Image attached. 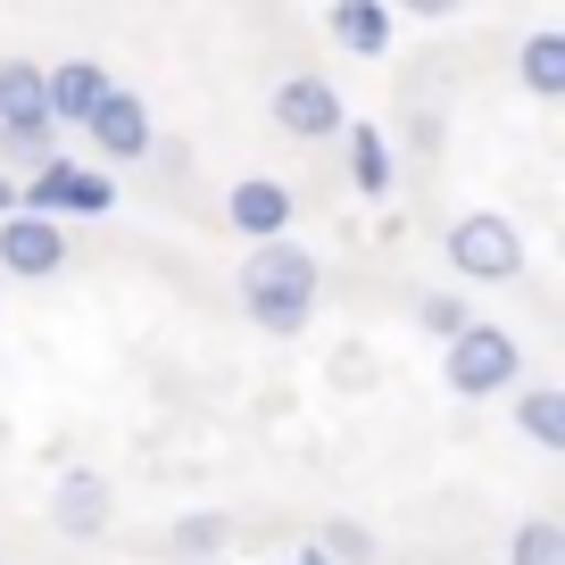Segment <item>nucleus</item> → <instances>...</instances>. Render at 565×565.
I'll list each match as a JSON object with an SVG mask.
<instances>
[{"label":"nucleus","mask_w":565,"mask_h":565,"mask_svg":"<svg viewBox=\"0 0 565 565\" xmlns=\"http://www.w3.org/2000/svg\"><path fill=\"white\" fill-rule=\"evenodd\" d=\"M242 300H317V258H308L291 233H282V242H258L242 258Z\"/></svg>","instance_id":"obj_3"},{"label":"nucleus","mask_w":565,"mask_h":565,"mask_svg":"<svg viewBox=\"0 0 565 565\" xmlns=\"http://www.w3.org/2000/svg\"><path fill=\"white\" fill-rule=\"evenodd\" d=\"M25 117H42V67L34 58H9L0 67V125H25Z\"/></svg>","instance_id":"obj_17"},{"label":"nucleus","mask_w":565,"mask_h":565,"mask_svg":"<svg viewBox=\"0 0 565 565\" xmlns=\"http://www.w3.org/2000/svg\"><path fill=\"white\" fill-rule=\"evenodd\" d=\"M249 308V324H258V333H308V317H317V300H242Z\"/></svg>","instance_id":"obj_19"},{"label":"nucleus","mask_w":565,"mask_h":565,"mask_svg":"<svg viewBox=\"0 0 565 565\" xmlns=\"http://www.w3.org/2000/svg\"><path fill=\"white\" fill-rule=\"evenodd\" d=\"M449 266H458L466 282H515L524 275V233L499 209H475V216L449 225Z\"/></svg>","instance_id":"obj_2"},{"label":"nucleus","mask_w":565,"mask_h":565,"mask_svg":"<svg viewBox=\"0 0 565 565\" xmlns=\"http://www.w3.org/2000/svg\"><path fill=\"white\" fill-rule=\"evenodd\" d=\"M0 216H18V183L9 175H0Z\"/></svg>","instance_id":"obj_23"},{"label":"nucleus","mask_w":565,"mask_h":565,"mask_svg":"<svg viewBox=\"0 0 565 565\" xmlns=\"http://www.w3.org/2000/svg\"><path fill=\"white\" fill-rule=\"evenodd\" d=\"M282 565H333V557H317V548H308V557H282Z\"/></svg>","instance_id":"obj_24"},{"label":"nucleus","mask_w":565,"mask_h":565,"mask_svg":"<svg viewBox=\"0 0 565 565\" xmlns=\"http://www.w3.org/2000/svg\"><path fill=\"white\" fill-rule=\"evenodd\" d=\"M108 67H92V58H67V67H42V117L51 125H84L92 108L108 100Z\"/></svg>","instance_id":"obj_9"},{"label":"nucleus","mask_w":565,"mask_h":565,"mask_svg":"<svg viewBox=\"0 0 565 565\" xmlns=\"http://www.w3.org/2000/svg\"><path fill=\"white\" fill-rule=\"evenodd\" d=\"M108 515H117V491H108L92 466H75V475H58V491H51V524L67 532V541H100L108 532Z\"/></svg>","instance_id":"obj_7"},{"label":"nucleus","mask_w":565,"mask_h":565,"mask_svg":"<svg viewBox=\"0 0 565 565\" xmlns=\"http://www.w3.org/2000/svg\"><path fill=\"white\" fill-rule=\"evenodd\" d=\"M515 433L532 449H565V391H548V383L515 391Z\"/></svg>","instance_id":"obj_12"},{"label":"nucleus","mask_w":565,"mask_h":565,"mask_svg":"<svg viewBox=\"0 0 565 565\" xmlns=\"http://www.w3.org/2000/svg\"><path fill=\"white\" fill-rule=\"evenodd\" d=\"M441 374H449L458 399H491V391H508L515 374H524V341L499 333V324H466V333L441 350Z\"/></svg>","instance_id":"obj_1"},{"label":"nucleus","mask_w":565,"mask_h":565,"mask_svg":"<svg viewBox=\"0 0 565 565\" xmlns=\"http://www.w3.org/2000/svg\"><path fill=\"white\" fill-rule=\"evenodd\" d=\"M167 548H175V557H192V565H209L216 548H233V515H175V524H167Z\"/></svg>","instance_id":"obj_14"},{"label":"nucleus","mask_w":565,"mask_h":565,"mask_svg":"<svg viewBox=\"0 0 565 565\" xmlns=\"http://www.w3.org/2000/svg\"><path fill=\"white\" fill-rule=\"evenodd\" d=\"M399 9H416V18H449V9H466V0H399Z\"/></svg>","instance_id":"obj_22"},{"label":"nucleus","mask_w":565,"mask_h":565,"mask_svg":"<svg viewBox=\"0 0 565 565\" xmlns=\"http://www.w3.org/2000/svg\"><path fill=\"white\" fill-rule=\"evenodd\" d=\"M515 67H524V92H532V100H565V34H557V25L524 34Z\"/></svg>","instance_id":"obj_11"},{"label":"nucleus","mask_w":565,"mask_h":565,"mask_svg":"<svg viewBox=\"0 0 565 565\" xmlns=\"http://www.w3.org/2000/svg\"><path fill=\"white\" fill-rule=\"evenodd\" d=\"M0 159H9V167H25V175H34V167H51V159H58V125H51V117L0 125Z\"/></svg>","instance_id":"obj_15"},{"label":"nucleus","mask_w":565,"mask_h":565,"mask_svg":"<svg viewBox=\"0 0 565 565\" xmlns=\"http://www.w3.org/2000/svg\"><path fill=\"white\" fill-rule=\"evenodd\" d=\"M341 134H350V183L366 200H383L391 192V141L374 134V125H341Z\"/></svg>","instance_id":"obj_13"},{"label":"nucleus","mask_w":565,"mask_h":565,"mask_svg":"<svg viewBox=\"0 0 565 565\" xmlns=\"http://www.w3.org/2000/svg\"><path fill=\"white\" fill-rule=\"evenodd\" d=\"M466 324H475V308H466V291H433V300H424V333L441 341V350H449V341L466 333Z\"/></svg>","instance_id":"obj_21"},{"label":"nucleus","mask_w":565,"mask_h":565,"mask_svg":"<svg viewBox=\"0 0 565 565\" xmlns=\"http://www.w3.org/2000/svg\"><path fill=\"white\" fill-rule=\"evenodd\" d=\"M225 225L242 233L249 249H258V242H282V225H291V192H282L275 175H242V183L225 192Z\"/></svg>","instance_id":"obj_6"},{"label":"nucleus","mask_w":565,"mask_h":565,"mask_svg":"<svg viewBox=\"0 0 565 565\" xmlns=\"http://www.w3.org/2000/svg\"><path fill=\"white\" fill-rule=\"evenodd\" d=\"M117 209V183L92 175V167H67V192H58V216H108Z\"/></svg>","instance_id":"obj_18"},{"label":"nucleus","mask_w":565,"mask_h":565,"mask_svg":"<svg viewBox=\"0 0 565 565\" xmlns=\"http://www.w3.org/2000/svg\"><path fill=\"white\" fill-rule=\"evenodd\" d=\"M508 565H565V524L557 515H524L508 541Z\"/></svg>","instance_id":"obj_16"},{"label":"nucleus","mask_w":565,"mask_h":565,"mask_svg":"<svg viewBox=\"0 0 565 565\" xmlns=\"http://www.w3.org/2000/svg\"><path fill=\"white\" fill-rule=\"evenodd\" d=\"M275 125L291 141H333L341 125H350V108H341V92L324 84V75H282L275 84Z\"/></svg>","instance_id":"obj_4"},{"label":"nucleus","mask_w":565,"mask_h":565,"mask_svg":"<svg viewBox=\"0 0 565 565\" xmlns=\"http://www.w3.org/2000/svg\"><path fill=\"white\" fill-rule=\"evenodd\" d=\"M84 134H92V159H141V150H150V108H141V92H108L84 117Z\"/></svg>","instance_id":"obj_8"},{"label":"nucleus","mask_w":565,"mask_h":565,"mask_svg":"<svg viewBox=\"0 0 565 565\" xmlns=\"http://www.w3.org/2000/svg\"><path fill=\"white\" fill-rule=\"evenodd\" d=\"M324 34L350 58H383L391 51V0H333V9H324Z\"/></svg>","instance_id":"obj_10"},{"label":"nucleus","mask_w":565,"mask_h":565,"mask_svg":"<svg viewBox=\"0 0 565 565\" xmlns=\"http://www.w3.org/2000/svg\"><path fill=\"white\" fill-rule=\"evenodd\" d=\"M317 557H333V565H374V532L366 524H350V515H333L324 524V548Z\"/></svg>","instance_id":"obj_20"},{"label":"nucleus","mask_w":565,"mask_h":565,"mask_svg":"<svg viewBox=\"0 0 565 565\" xmlns=\"http://www.w3.org/2000/svg\"><path fill=\"white\" fill-rule=\"evenodd\" d=\"M58 266H67V225H51V216H0V275L51 282Z\"/></svg>","instance_id":"obj_5"}]
</instances>
